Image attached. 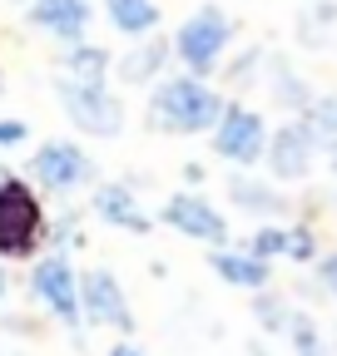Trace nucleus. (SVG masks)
Returning <instances> with one entry per match:
<instances>
[{
  "label": "nucleus",
  "mask_w": 337,
  "mask_h": 356,
  "mask_svg": "<svg viewBox=\"0 0 337 356\" xmlns=\"http://www.w3.org/2000/svg\"><path fill=\"white\" fill-rule=\"evenodd\" d=\"M75 70H79L84 79H100V74H104V55H100V50H79V55H75Z\"/></svg>",
  "instance_id": "obj_15"
},
{
  "label": "nucleus",
  "mask_w": 337,
  "mask_h": 356,
  "mask_svg": "<svg viewBox=\"0 0 337 356\" xmlns=\"http://www.w3.org/2000/svg\"><path fill=\"white\" fill-rule=\"evenodd\" d=\"M292 337H298V356H322V351H318V337H313V327H308V322L292 327Z\"/></svg>",
  "instance_id": "obj_16"
},
{
  "label": "nucleus",
  "mask_w": 337,
  "mask_h": 356,
  "mask_svg": "<svg viewBox=\"0 0 337 356\" xmlns=\"http://www.w3.org/2000/svg\"><path fill=\"white\" fill-rule=\"evenodd\" d=\"M35 173H40V184H50V188H75L84 173H90V163H84L79 149L70 144H45L35 154Z\"/></svg>",
  "instance_id": "obj_8"
},
{
  "label": "nucleus",
  "mask_w": 337,
  "mask_h": 356,
  "mask_svg": "<svg viewBox=\"0 0 337 356\" xmlns=\"http://www.w3.org/2000/svg\"><path fill=\"white\" fill-rule=\"evenodd\" d=\"M84 312L95 322H114V327H130V307H124V292L109 273H90L84 277Z\"/></svg>",
  "instance_id": "obj_9"
},
{
  "label": "nucleus",
  "mask_w": 337,
  "mask_h": 356,
  "mask_svg": "<svg viewBox=\"0 0 337 356\" xmlns=\"http://www.w3.org/2000/svg\"><path fill=\"white\" fill-rule=\"evenodd\" d=\"M273 173L278 178H303L308 173V159H313V134L308 129H283L273 139Z\"/></svg>",
  "instance_id": "obj_10"
},
{
  "label": "nucleus",
  "mask_w": 337,
  "mask_h": 356,
  "mask_svg": "<svg viewBox=\"0 0 337 356\" xmlns=\"http://www.w3.org/2000/svg\"><path fill=\"white\" fill-rule=\"evenodd\" d=\"M154 109H159V119H164L168 129H184V134H198V129H208V124L224 114L219 95H208V89L194 84V79L164 84V89H159V99H154Z\"/></svg>",
  "instance_id": "obj_1"
},
{
  "label": "nucleus",
  "mask_w": 337,
  "mask_h": 356,
  "mask_svg": "<svg viewBox=\"0 0 337 356\" xmlns=\"http://www.w3.org/2000/svg\"><path fill=\"white\" fill-rule=\"evenodd\" d=\"M322 282L337 292V257H327V267H322Z\"/></svg>",
  "instance_id": "obj_19"
},
{
  "label": "nucleus",
  "mask_w": 337,
  "mask_h": 356,
  "mask_svg": "<svg viewBox=\"0 0 337 356\" xmlns=\"http://www.w3.org/2000/svg\"><path fill=\"white\" fill-rule=\"evenodd\" d=\"M114 356H134V351H124V346H119V351H114Z\"/></svg>",
  "instance_id": "obj_21"
},
{
  "label": "nucleus",
  "mask_w": 337,
  "mask_h": 356,
  "mask_svg": "<svg viewBox=\"0 0 337 356\" xmlns=\"http://www.w3.org/2000/svg\"><path fill=\"white\" fill-rule=\"evenodd\" d=\"M164 218L174 222L179 233H189V238H203V243H219L228 228H224V218L208 208L203 198H168V208H164Z\"/></svg>",
  "instance_id": "obj_7"
},
{
  "label": "nucleus",
  "mask_w": 337,
  "mask_h": 356,
  "mask_svg": "<svg viewBox=\"0 0 337 356\" xmlns=\"http://www.w3.org/2000/svg\"><path fill=\"white\" fill-rule=\"evenodd\" d=\"M0 297H6V273H0Z\"/></svg>",
  "instance_id": "obj_20"
},
{
  "label": "nucleus",
  "mask_w": 337,
  "mask_h": 356,
  "mask_svg": "<svg viewBox=\"0 0 337 356\" xmlns=\"http://www.w3.org/2000/svg\"><path fill=\"white\" fill-rule=\"evenodd\" d=\"M109 15H114L119 30H130V35H144L159 20V10L149 6V0H109Z\"/></svg>",
  "instance_id": "obj_14"
},
{
  "label": "nucleus",
  "mask_w": 337,
  "mask_h": 356,
  "mask_svg": "<svg viewBox=\"0 0 337 356\" xmlns=\"http://www.w3.org/2000/svg\"><path fill=\"white\" fill-rule=\"evenodd\" d=\"M0 184H6V168H0Z\"/></svg>",
  "instance_id": "obj_22"
},
{
  "label": "nucleus",
  "mask_w": 337,
  "mask_h": 356,
  "mask_svg": "<svg viewBox=\"0 0 337 356\" xmlns=\"http://www.w3.org/2000/svg\"><path fill=\"white\" fill-rule=\"evenodd\" d=\"M35 25H45L65 40L84 35V20H90V10H84V0H35V10H30Z\"/></svg>",
  "instance_id": "obj_11"
},
{
  "label": "nucleus",
  "mask_w": 337,
  "mask_h": 356,
  "mask_svg": "<svg viewBox=\"0 0 337 356\" xmlns=\"http://www.w3.org/2000/svg\"><path fill=\"white\" fill-rule=\"evenodd\" d=\"M214 267H219V277H228V282H238V287H263V282H268V267H263L258 257H233V252H219V257H214Z\"/></svg>",
  "instance_id": "obj_13"
},
{
  "label": "nucleus",
  "mask_w": 337,
  "mask_h": 356,
  "mask_svg": "<svg viewBox=\"0 0 337 356\" xmlns=\"http://www.w3.org/2000/svg\"><path fill=\"white\" fill-rule=\"evenodd\" d=\"M253 248L268 257V252H283V248H288V238H283V233H258V243H253Z\"/></svg>",
  "instance_id": "obj_17"
},
{
  "label": "nucleus",
  "mask_w": 337,
  "mask_h": 356,
  "mask_svg": "<svg viewBox=\"0 0 337 356\" xmlns=\"http://www.w3.org/2000/svg\"><path fill=\"white\" fill-rule=\"evenodd\" d=\"M228 44V20L219 10H198L184 30H179V55L194 65V70H208L219 60V50Z\"/></svg>",
  "instance_id": "obj_4"
},
{
  "label": "nucleus",
  "mask_w": 337,
  "mask_h": 356,
  "mask_svg": "<svg viewBox=\"0 0 337 356\" xmlns=\"http://www.w3.org/2000/svg\"><path fill=\"white\" fill-rule=\"evenodd\" d=\"M40 238V203L20 184H0V252H30Z\"/></svg>",
  "instance_id": "obj_2"
},
{
  "label": "nucleus",
  "mask_w": 337,
  "mask_h": 356,
  "mask_svg": "<svg viewBox=\"0 0 337 356\" xmlns=\"http://www.w3.org/2000/svg\"><path fill=\"white\" fill-rule=\"evenodd\" d=\"M25 139V124H0V144H15Z\"/></svg>",
  "instance_id": "obj_18"
},
{
  "label": "nucleus",
  "mask_w": 337,
  "mask_h": 356,
  "mask_svg": "<svg viewBox=\"0 0 337 356\" xmlns=\"http://www.w3.org/2000/svg\"><path fill=\"white\" fill-rule=\"evenodd\" d=\"M35 292L45 297L60 317H75L79 312V292H75V273H70V262L65 257H45L35 267Z\"/></svg>",
  "instance_id": "obj_6"
},
{
  "label": "nucleus",
  "mask_w": 337,
  "mask_h": 356,
  "mask_svg": "<svg viewBox=\"0 0 337 356\" xmlns=\"http://www.w3.org/2000/svg\"><path fill=\"white\" fill-rule=\"evenodd\" d=\"M219 154L238 159V163H253L263 154V119L248 114V109H228L219 119Z\"/></svg>",
  "instance_id": "obj_5"
},
{
  "label": "nucleus",
  "mask_w": 337,
  "mask_h": 356,
  "mask_svg": "<svg viewBox=\"0 0 337 356\" xmlns=\"http://www.w3.org/2000/svg\"><path fill=\"white\" fill-rule=\"evenodd\" d=\"M65 109L79 129L90 134H119V104L100 89V79H79V84H65Z\"/></svg>",
  "instance_id": "obj_3"
},
{
  "label": "nucleus",
  "mask_w": 337,
  "mask_h": 356,
  "mask_svg": "<svg viewBox=\"0 0 337 356\" xmlns=\"http://www.w3.org/2000/svg\"><path fill=\"white\" fill-rule=\"evenodd\" d=\"M95 208L109 218V222H119V228H130V233H149V218L134 208V198H130V188H119V184H109V188H100V198H95Z\"/></svg>",
  "instance_id": "obj_12"
}]
</instances>
